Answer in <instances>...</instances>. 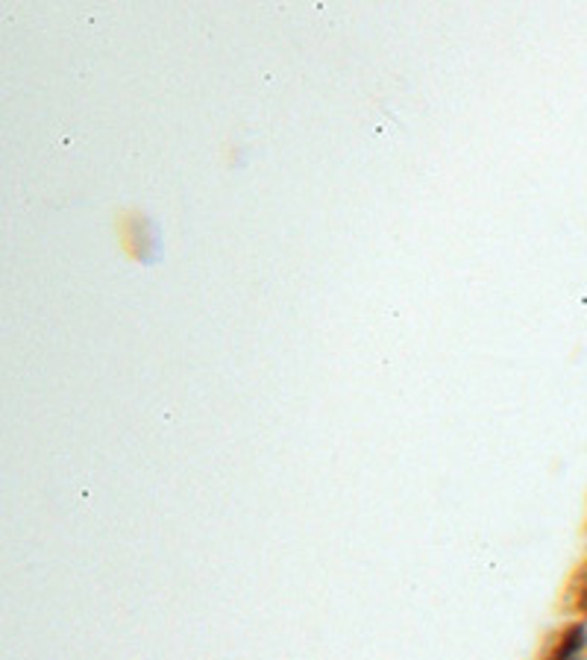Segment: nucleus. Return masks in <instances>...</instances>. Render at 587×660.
Returning <instances> with one entry per match:
<instances>
[{
	"mask_svg": "<svg viewBox=\"0 0 587 660\" xmlns=\"http://www.w3.org/2000/svg\"><path fill=\"white\" fill-rule=\"evenodd\" d=\"M585 643L587 628L585 625H576V628H570V632L564 634V640H561V646L549 660H576L578 655H582V649H585Z\"/></svg>",
	"mask_w": 587,
	"mask_h": 660,
	"instance_id": "nucleus-1",
	"label": "nucleus"
},
{
	"mask_svg": "<svg viewBox=\"0 0 587 660\" xmlns=\"http://www.w3.org/2000/svg\"><path fill=\"white\" fill-rule=\"evenodd\" d=\"M582 604H585V611H587V594H585V602H582Z\"/></svg>",
	"mask_w": 587,
	"mask_h": 660,
	"instance_id": "nucleus-2",
	"label": "nucleus"
}]
</instances>
